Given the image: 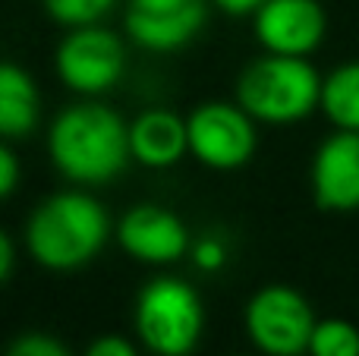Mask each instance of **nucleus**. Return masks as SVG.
Here are the masks:
<instances>
[{
  "mask_svg": "<svg viewBox=\"0 0 359 356\" xmlns=\"http://www.w3.org/2000/svg\"><path fill=\"white\" fill-rule=\"evenodd\" d=\"M41 117V95L35 79L16 63L0 67V136L4 142L32 136Z\"/></svg>",
  "mask_w": 359,
  "mask_h": 356,
  "instance_id": "nucleus-13",
  "label": "nucleus"
},
{
  "mask_svg": "<svg viewBox=\"0 0 359 356\" xmlns=\"http://www.w3.org/2000/svg\"><path fill=\"white\" fill-rule=\"evenodd\" d=\"M252 22L265 54L309 57L328 35V16L318 0H265Z\"/></svg>",
  "mask_w": 359,
  "mask_h": 356,
  "instance_id": "nucleus-9",
  "label": "nucleus"
},
{
  "mask_svg": "<svg viewBox=\"0 0 359 356\" xmlns=\"http://www.w3.org/2000/svg\"><path fill=\"white\" fill-rule=\"evenodd\" d=\"M6 356H73V353L67 350V344H60V341L50 338V334L29 331L13 341Z\"/></svg>",
  "mask_w": 359,
  "mask_h": 356,
  "instance_id": "nucleus-17",
  "label": "nucleus"
},
{
  "mask_svg": "<svg viewBox=\"0 0 359 356\" xmlns=\"http://www.w3.org/2000/svg\"><path fill=\"white\" fill-rule=\"evenodd\" d=\"M48 151L54 167L76 186L114 183L133 161L130 123L98 101H79L63 107L48 132Z\"/></svg>",
  "mask_w": 359,
  "mask_h": 356,
  "instance_id": "nucleus-1",
  "label": "nucleus"
},
{
  "mask_svg": "<svg viewBox=\"0 0 359 356\" xmlns=\"http://www.w3.org/2000/svg\"><path fill=\"white\" fill-rule=\"evenodd\" d=\"M306 356H359V328L347 319H318Z\"/></svg>",
  "mask_w": 359,
  "mask_h": 356,
  "instance_id": "nucleus-15",
  "label": "nucleus"
},
{
  "mask_svg": "<svg viewBox=\"0 0 359 356\" xmlns=\"http://www.w3.org/2000/svg\"><path fill=\"white\" fill-rule=\"evenodd\" d=\"M322 114L337 130L359 132V60L341 63L325 76Z\"/></svg>",
  "mask_w": 359,
  "mask_h": 356,
  "instance_id": "nucleus-14",
  "label": "nucleus"
},
{
  "mask_svg": "<svg viewBox=\"0 0 359 356\" xmlns=\"http://www.w3.org/2000/svg\"><path fill=\"white\" fill-rule=\"evenodd\" d=\"M325 79L306 57L262 54L236 79V101L255 123L290 126L322 111Z\"/></svg>",
  "mask_w": 359,
  "mask_h": 356,
  "instance_id": "nucleus-3",
  "label": "nucleus"
},
{
  "mask_svg": "<svg viewBox=\"0 0 359 356\" xmlns=\"http://www.w3.org/2000/svg\"><path fill=\"white\" fill-rule=\"evenodd\" d=\"M211 4L221 13H227V16H255L265 0H211Z\"/></svg>",
  "mask_w": 359,
  "mask_h": 356,
  "instance_id": "nucleus-21",
  "label": "nucleus"
},
{
  "mask_svg": "<svg viewBox=\"0 0 359 356\" xmlns=\"http://www.w3.org/2000/svg\"><path fill=\"white\" fill-rule=\"evenodd\" d=\"M189 123V155L208 170H240L252 161L259 132L255 120L236 101H205L186 117Z\"/></svg>",
  "mask_w": 359,
  "mask_h": 356,
  "instance_id": "nucleus-7",
  "label": "nucleus"
},
{
  "mask_svg": "<svg viewBox=\"0 0 359 356\" xmlns=\"http://www.w3.org/2000/svg\"><path fill=\"white\" fill-rule=\"evenodd\" d=\"M312 306L299 290L284 284H268L249 296L243 325L262 356H303L316 331Z\"/></svg>",
  "mask_w": 359,
  "mask_h": 356,
  "instance_id": "nucleus-5",
  "label": "nucleus"
},
{
  "mask_svg": "<svg viewBox=\"0 0 359 356\" xmlns=\"http://www.w3.org/2000/svg\"><path fill=\"white\" fill-rule=\"evenodd\" d=\"M44 13L54 22L67 25V29H79V25H95L117 6V0H41Z\"/></svg>",
  "mask_w": 359,
  "mask_h": 356,
  "instance_id": "nucleus-16",
  "label": "nucleus"
},
{
  "mask_svg": "<svg viewBox=\"0 0 359 356\" xmlns=\"http://www.w3.org/2000/svg\"><path fill=\"white\" fill-rule=\"evenodd\" d=\"M211 0H126V35L136 48L168 54L202 32Z\"/></svg>",
  "mask_w": 359,
  "mask_h": 356,
  "instance_id": "nucleus-8",
  "label": "nucleus"
},
{
  "mask_svg": "<svg viewBox=\"0 0 359 356\" xmlns=\"http://www.w3.org/2000/svg\"><path fill=\"white\" fill-rule=\"evenodd\" d=\"M133 161L149 170H168L189 155V123L168 107H149L130 123Z\"/></svg>",
  "mask_w": 359,
  "mask_h": 356,
  "instance_id": "nucleus-12",
  "label": "nucleus"
},
{
  "mask_svg": "<svg viewBox=\"0 0 359 356\" xmlns=\"http://www.w3.org/2000/svg\"><path fill=\"white\" fill-rule=\"evenodd\" d=\"M126 44L117 32L95 25H79L63 35L57 44L54 67L60 82L76 95H104L123 79L126 73Z\"/></svg>",
  "mask_w": 359,
  "mask_h": 356,
  "instance_id": "nucleus-6",
  "label": "nucleus"
},
{
  "mask_svg": "<svg viewBox=\"0 0 359 356\" xmlns=\"http://www.w3.org/2000/svg\"><path fill=\"white\" fill-rule=\"evenodd\" d=\"M136 334L155 356H189L202 341L205 306L180 278H151L136 296Z\"/></svg>",
  "mask_w": 359,
  "mask_h": 356,
  "instance_id": "nucleus-4",
  "label": "nucleus"
},
{
  "mask_svg": "<svg viewBox=\"0 0 359 356\" xmlns=\"http://www.w3.org/2000/svg\"><path fill=\"white\" fill-rule=\"evenodd\" d=\"M111 237V218L95 196L82 189L48 196L25 224L29 256L41 268L76 271L88 265Z\"/></svg>",
  "mask_w": 359,
  "mask_h": 356,
  "instance_id": "nucleus-2",
  "label": "nucleus"
},
{
  "mask_svg": "<svg viewBox=\"0 0 359 356\" xmlns=\"http://www.w3.org/2000/svg\"><path fill=\"white\" fill-rule=\"evenodd\" d=\"M19 186V158L10 142L0 145V196L10 199Z\"/></svg>",
  "mask_w": 359,
  "mask_h": 356,
  "instance_id": "nucleus-20",
  "label": "nucleus"
},
{
  "mask_svg": "<svg viewBox=\"0 0 359 356\" xmlns=\"http://www.w3.org/2000/svg\"><path fill=\"white\" fill-rule=\"evenodd\" d=\"M117 243L145 265H174L192 249L183 218L164 205H133L117 224Z\"/></svg>",
  "mask_w": 359,
  "mask_h": 356,
  "instance_id": "nucleus-10",
  "label": "nucleus"
},
{
  "mask_svg": "<svg viewBox=\"0 0 359 356\" xmlns=\"http://www.w3.org/2000/svg\"><path fill=\"white\" fill-rule=\"evenodd\" d=\"M13 262H16V249H13V237L0 233V278L10 281L13 278Z\"/></svg>",
  "mask_w": 359,
  "mask_h": 356,
  "instance_id": "nucleus-22",
  "label": "nucleus"
},
{
  "mask_svg": "<svg viewBox=\"0 0 359 356\" xmlns=\"http://www.w3.org/2000/svg\"><path fill=\"white\" fill-rule=\"evenodd\" d=\"M309 183L322 212H359V132L337 130L322 139L312 158Z\"/></svg>",
  "mask_w": 359,
  "mask_h": 356,
  "instance_id": "nucleus-11",
  "label": "nucleus"
},
{
  "mask_svg": "<svg viewBox=\"0 0 359 356\" xmlns=\"http://www.w3.org/2000/svg\"><path fill=\"white\" fill-rule=\"evenodd\" d=\"M189 256L198 271H221L227 265V249L217 237H202L198 243H192Z\"/></svg>",
  "mask_w": 359,
  "mask_h": 356,
  "instance_id": "nucleus-18",
  "label": "nucleus"
},
{
  "mask_svg": "<svg viewBox=\"0 0 359 356\" xmlns=\"http://www.w3.org/2000/svg\"><path fill=\"white\" fill-rule=\"evenodd\" d=\"M82 356H139V350L123 334H101V338H95L92 344L86 347Z\"/></svg>",
  "mask_w": 359,
  "mask_h": 356,
  "instance_id": "nucleus-19",
  "label": "nucleus"
}]
</instances>
